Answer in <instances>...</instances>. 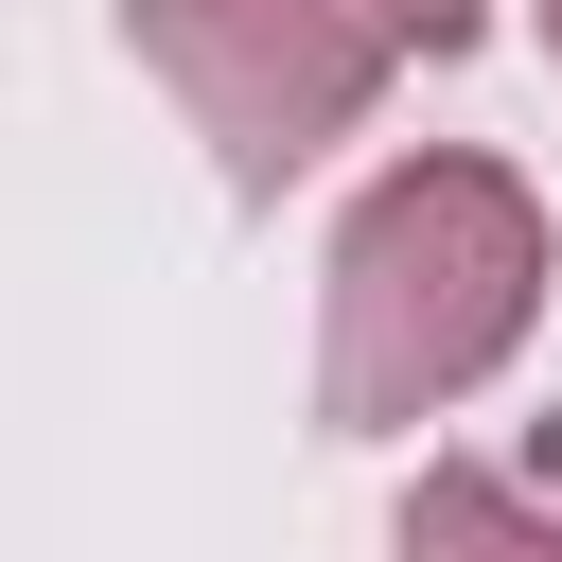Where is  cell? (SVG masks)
I'll use <instances>...</instances> for the list:
<instances>
[{"label":"cell","mask_w":562,"mask_h":562,"mask_svg":"<svg viewBox=\"0 0 562 562\" xmlns=\"http://www.w3.org/2000/svg\"><path fill=\"white\" fill-rule=\"evenodd\" d=\"M351 18H369L386 53H474V35H492V0H351Z\"/></svg>","instance_id":"277c9868"},{"label":"cell","mask_w":562,"mask_h":562,"mask_svg":"<svg viewBox=\"0 0 562 562\" xmlns=\"http://www.w3.org/2000/svg\"><path fill=\"white\" fill-rule=\"evenodd\" d=\"M544 193L474 140H422L386 158L351 211H334V263H316V422L334 439H404L439 404H474L527 316H544Z\"/></svg>","instance_id":"6da1fadb"},{"label":"cell","mask_w":562,"mask_h":562,"mask_svg":"<svg viewBox=\"0 0 562 562\" xmlns=\"http://www.w3.org/2000/svg\"><path fill=\"white\" fill-rule=\"evenodd\" d=\"M386 562H562V492H527L492 457H422L386 509Z\"/></svg>","instance_id":"3957f363"},{"label":"cell","mask_w":562,"mask_h":562,"mask_svg":"<svg viewBox=\"0 0 562 562\" xmlns=\"http://www.w3.org/2000/svg\"><path fill=\"white\" fill-rule=\"evenodd\" d=\"M123 53L176 88V123L211 140V176L246 211H281L334 140H369V105L404 70L351 0H123Z\"/></svg>","instance_id":"7a4b0ae2"},{"label":"cell","mask_w":562,"mask_h":562,"mask_svg":"<svg viewBox=\"0 0 562 562\" xmlns=\"http://www.w3.org/2000/svg\"><path fill=\"white\" fill-rule=\"evenodd\" d=\"M527 35H544V70H562V0H527Z\"/></svg>","instance_id":"5b68a950"}]
</instances>
